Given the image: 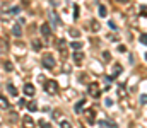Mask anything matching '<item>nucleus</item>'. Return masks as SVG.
Masks as SVG:
<instances>
[{"label": "nucleus", "instance_id": "obj_21", "mask_svg": "<svg viewBox=\"0 0 147 128\" xmlns=\"http://www.w3.org/2000/svg\"><path fill=\"white\" fill-rule=\"evenodd\" d=\"M39 128H51L46 121H43V120H39Z\"/></svg>", "mask_w": 147, "mask_h": 128}, {"label": "nucleus", "instance_id": "obj_11", "mask_svg": "<svg viewBox=\"0 0 147 128\" xmlns=\"http://www.w3.org/2000/svg\"><path fill=\"white\" fill-rule=\"evenodd\" d=\"M12 33H14V36H17V38H21V36H22V31H21V26H19V24H16V26L12 27Z\"/></svg>", "mask_w": 147, "mask_h": 128}, {"label": "nucleus", "instance_id": "obj_3", "mask_svg": "<svg viewBox=\"0 0 147 128\" xmlns=\"http://www.w3.org/2000/svg\"><path fill=\"white\" fill-rule=\"evenodd\" d=\"M84 118L87 120L89 125H94V123H96V109H94V108L84 109Z\"/></svg>", "mask_w": 147, "mask_h": 128}, {"label": "nucleus", "instance_id": "obj_18", "mask_svg": "<svg viewBox=\"0 0 147 128\" xmlns=\"http://www.w3.org/2000/svg\"><path fill=\"white\" fill-rule=\"evenodd\" d=\"M99 15L101 17H106V7L105 5H99Z\"/></svg>", "mask_w": 147, "mask_h": 128}, {"label": "nucleus", "instance_id": "obj_8", "mask_svg": "<svg viewBox=\"0 0 147 128\" xmlns=\"http://www.w3.org/2000/svg\"><path fill=\"white\" fill-rule=\"evenodd\" d=\"M34 92H36V89H34V85L33 84H26L24 85V94H26V96H34Z\"/></svg>", "mask_w": 147, "mask_h": 128}, {"label": "nucleus", "instance_id": "obj_27", "mask_svg": "<svg viewBox=\"0 0 147 128\" xmlns=\"http://www.w3.org/2000/svg\"><path fill=\"white\" fill-rule=\"evenodd\" d=\"M140 101H142V104H146V103H147V96H146V94L140 97Z\"/></svg>", "mask_w": 147, "mask_h": 128}, {"label": "nucleus", "instance_id": "obj_24", "mask_svg": "<svg viewBox=\"0 0 147 128\" xmlns=\"http://www.w3.org/2000/svg\"><path fill=\"white\" fill-rule=\"evenodd\" d=\"M19 10H21L19 7H12V9H10V14H14V15H16V14H19Z\"/></svg>", "mask_w": 147, "mask_h": 128}, {"label": "nucleus", "instance_id": "obj_22", "mask_svg": "<svg viewBox=\"0 0 147 128\" xmlns=\"http://www.w3.org/2000/svg\"><path fill=\"white\" fill-rule=\"evenodd\" d=\"M33 48H34V50H39V48H41V43L38 41V40H34V41H33Z\"/></svg>", "mask_w": 147, "mask_h": 128}, {"label": "nucleus", "instance_id": "obj_23", "mask_svg": "<svg viewBox=\"0 0 147 128\" xmlns=\"http://www.w3.org/2000/svg\"><path fill=\"white\" fill-rule=\"evenodd\" d=\"M140 43L147 46V34H142V36H140Z\"/></svg>", "mask_w": 147, "mask_h": 128}, {"label": "nucleus", "instance_id": "obj_12", "mask_svg": "<svg viewBox=\"0 0 147 128\" xmlns=\"http://www.w3.org/2000/svg\"><path fill=\"white\" fill-rule=\"evenodd\" d=\"M28 109H29L31 113L38 111V104H36V101H31V103H28Z\"/></svg>", "mask_w": 147, "mask_h": 128}, {"label": "nucleus", "instance_id": "obj_6", "mask_svg": "<svg viewBox=\"0 0 147 128\" xmlns=\"http://www.w3.org/2000/svg\"><path fill=\"white\" fill-rule=\"evenodd\" d=\"M41 34H43V38H45V40H48V38H50L51 29H50V26H48V24H43V26H41Z\"/></svg>", "mask_w": 147, "mask_h": 128}, {"label": "nucleus", "instance_id": "obj_9", "mask_svg": "<svg viewBox=\"0 0 147 128\" xmlns=\"http://www.w3.org/2000/svg\"><path fill=\"white\" fill-rule=\"evenodd\" d=\"M82 58H84V55H82L80 51H75V53H74V62H75L77 65H80V63H82Z\"/></svg>", "mask_w": 147, "mask_h": 128}, {"label": "nucleus", "instance_id": "obj_26", "mask_svg": "<svg viewBox=\"0 0 147 128\" xmlns=\"http://www.w3.org/2000/svg\"><path fill=\"white\" fill-rule=\"evenodd\" d=\"M92 31H98L99 29V24H96V22H92V27H91Z\"/></svg>", "mask_w": 147, "mask_h": 128}, {"label": "nucleus", "instance_id": "obj_20", "mask_svg": "<svg viewBox=\"0 0 147 128\" xmlns=\"http://www.w3.org/2000/svg\"><path fill=\"white\" fill-rule=\"evenodd\" d=\"M12 68H14L12 63H10V62H5V70H7V72H12Z\"/></svg>", "mask_w": 147, "mask_h": 128}, {"label": "nucleus", "instance_id": "obj_28", "mask_svg": "<svg viewBox=\"0 0 147 128\" xmlns=\"http://www.w3.org/2000/svg\"><path fill=\"white\" fill-rule=\"evenodd\" d=\"M103 58H105V60H108V58H110V53H108V51H105V53H103Z\"/></svg>", "mask_w": 147, "mask_h": 128}, {"label": "nucleus", "instance_id": "obj_13", "mask_svg": "<svg viewBox=\"0 0 147 128\" xmlns=\"http://www.w3.org/2000/svg\"><path fill=\"white\" fill-rule=\"evenodd\" d=\"M7 48H9L7 46V41L3 38H0V51H7Z\"/></svg>", "mask_w": 147, "mask_h": 128}, {"label": "nucleus", "instance_id": "obj_19", "mask_svg": "<svg viewBox=\"0 0 147 128\" xmlns=\"http://www.w3.org/2000/svg\"><path fill=\"white\" fill-rule=\"evenodd\" d=\"M82 106H84V101H79V103H77V104H75V113H79V111H80V108H82Z\"/></svg>", "mask_w": 147, "mask_h": 128}, {"label": "nucleus", "instance_id": "obj_17", "mask_svg": "<svg viewBox=\"0 0 147 128\" xmlns=\"http://www.w3.org/2000/svg\"><path fill=\"white\" fill-rule=\"evenodd\" d=\"M60 128H72V123L67 121V120H63V121L60 123Z\"/></svg>", "mask_w": 147, "mask_h": 128}, {"label": "nucleus", "instance_id": "obj_10", "mask_svg": "<svg viewBox=\"0 0 147 128\" xmlns=\"http://www.w3.org/2000/svg\"><path fill=\"white\" fill-rule=\"evenodd\" d=\"M120 74H121V65H118V63H116V65H115V72H113V75H111V77H108V79H110V80H113V79H115L116 75H120Z\"/></svg>", "mask_w": 147, "mask_h": 128}, {"label": "nucleus", "instance_id": "obj_16", "mask_svg": "<svg viewBox=\"0 0 147 128\" xmlns=\"http://www.w3.org/2000/svg\"><path fill=\"white\" fill-rule=\"evenodd\" d=\"M70 48H72V50H80V48H82V43L74 41V43H70Z\"/></svg>", "mask_w": 147, "mask_h": 128}, {"label": "nucleus", "instance_id": "obj_5", "mask_svg": "<svg viewBox=\"0 0 147 128\" xmlns=\"http://www.w3.org/2000/svg\"><path fill=\"white\" fill-rule=\"evenodd\" d=\"M58 50H60L62 56H67V43H65V40H58Z\"/></svg>", "mask_w": 147, "mask_h": 128}, {"label": "nucleus", "instance_id": "obj_14", "mask_svg": "<svg viewBox=\"0 0 147 128\" xmlns=\"http://www.w3.org/2000/svg\"><path fill=\"white\" fill-rule=\"evenodd\" d=\"M0 106H2L3 109H7V108H9V101H7L5 97H2V96H0Z\"/></svg>", "mask_w": 147, "mask_h": 128}, {"label": "nucleus", "instance_id": "obj_29", "mask_svg": "<svg viewBox=\"0 0 147 128\" xmlns=\"http://www.w3.org/2000/svg\"><path fill=\"white\" fill-rule=\"evenodd\" d=\"M118 2H121V3H128L130 0H118Z\"/></svg>", "mask_w": 147, "mask_h": 128}, {"label": "nucleus", "instance_id": "obj_1", "mask_svg": "<svg viewBox=\"0 0 147 128\" xmlns=\"http://www.w3.org/2000/svg\"><path fill=\"white\" fill-rule=\"evenodd\" d=\"M41 62H43V67H45V68H50V70H51V68L55 67V58H53L51 53H43Z\"/></svg>", "mask_w": 147, "mask_h": 128}, {"label": "nucleus", "instance_id": "obj_15", "mask_svg": "<svg viewBox=\"0 0 147 128\" xmlns=\"http://www.w3.org/2000/svg\"><path fill=\"white\" fill-rule=\"evenodd\" d=\"M7 90H9V92H10L12 96H17V89H16V87H14L12 84H9V85H7Z\"/></svg>", "mask_w": 147, "mask_h": 128}, {"label": "nucleus", "instance_id": "obj_25", "mask_svg": "<svg viewBox=\"0 0 147 128\" xmlns=\"http://www.w3.org/2000/svg\"><path fill=\"white\" fill-rule=\"evenodd\" d=\"M69 33H70V36H79V31L77 29H70Z\"/></svg>", "mask_w": 147, "mask_h": 128}, {"label": "nucleus", "instance_id": "obj_7", "mask_svg": "<svg viewBox=\"0 0 147 128\" xmlns=\"http://www.w3.org/2000/svg\"><path fill=\"white\" fill-rule=\"evenodd\" d=\"M22 128H34V121L29 116H24L22 118Z\"/></svg>", "mask_w": 147, "mask_h": 128}, {"label": "nucleus", "instance_id": "obj_2", "mask_svg": "<svg viewBox=\"0 0 147 128\" xmlns=\"http://www.w3.org/2000/svg\"><path fill=\"white\" fill-rule=\"evenodd\" d=\"M45 90H46V94L55 96V94L58 92V85H57L55 80H46V82H45Z\"/></svg>", "mask_w": 147, "mask_h": 128}, {"label": "nucleus", "instance_id": "obj_4", "mask_svg": "<svg viewBox=\"0 0 147 128\" xmlns=\"http://www.w3.org/2000/svg\"><path fill=\"white\" fill-rule=\"evenodd\" d=\"M87 92H89L91 97H98V96L101 94V89H99L98 82H91V84L87 85Z\"/></svg>", "mask_w": 147, "mask_h": 128}]
</instances>
